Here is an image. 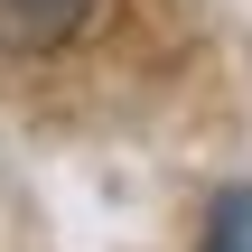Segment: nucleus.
Returning <instances> with one entry per match:
<instances>
[{"label":"nucleus","instance_id":"1","mask_svg":"<svg viewBox=\"0 0 252 252\" xmlns=\"http://www.w3.org/2000/svg\"><path fill=\"white\" fill-rule=\"evenodd\" d=\"M94 19V0H0V47L9 56H47Z\"/></svg>","mask_w":252,"mask_h":252},{"label":"nucleus","instance_id":"2","mask_svg":"<svg viewBox=\"0 0 252 252\" xmlns=\"http://www.w3.org/2000/svg\"><path fill=\"white\" fill-rule=\"evenodd\" d=\"M196 252H252V187H224L215 215H206V243Z\"/></svg>","mask_w":252,"mask_h":252}]
</instances>
